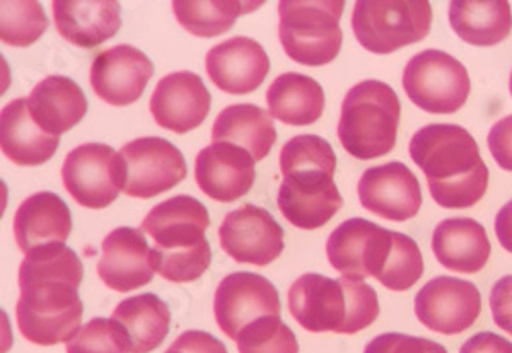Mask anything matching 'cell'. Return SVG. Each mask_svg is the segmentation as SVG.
Instances as JSON below:
<instances>
[{
    "label": "cell",
    "mask_w": 512,
    "mask_h": 353,
    "mask_svg": "<svg viewBox=\"0 0 512 353\" xmlns=\"http://www.w3.org/2000/svg\"><path fill=\"white\" fill-rule=\"evenodd\" d=\"M212 96L202 77L181 70L164 76L151 96L152 116L159 127L183 135L200 127L209 115Z\"/></svg>",
    "instance_id": "cell-18"
},
{
    "label": "cell",
    "mask_w": 512,
    "mask_h": 353,
    "mask_svg": "<svg viewBox=\"0 0 512 353\" xmlns=\"http://www.w3.org/2000/svg\"><path fill=\"white\" fill-rule=\"evenodd\" d=\"M280 297L267 278L251 272H236L222 278L214 297L217 326L231 340H238L246 326L267 316H280Z\"/></svg>",
    "instance_id": "cell-13"
},
{
    "label": "cell",
    "mask_w": 512,
    "mask_h": 353,
    "mask_svg": "<svg viewBox=\"0 0 512 353\" xmlns=\"http://www.w3.org/2000/svg\"><path fill=\"white\" fill-rule=\"evenodd\" d=\"M236 342L239 353H299L296 335L280 316H267L246 326Z\"/></svg>",
    "instance_id": "cell-33"
},
{
    "label": "cell",
    "mask_w": 512,
    "mask_h": 353,
    "mask_svg": "<svg viewBox=\"0 0 512 353\" xmlns=\"http://www.w3.org/2000/svg\"><path fill=\"white\" fill-rule=\"evenodd\" d=\"M410 157L425 174L431 197L444 209H468L489 188V168L477 140L466 128L432 123L420 128L408 144Z\"/></svg>",
    "instance_id": "cell-3"
},
{
    "label": "cell",
    "mask_w": 512,
    "mask_h": 353,
    "mask_svg": "<svg viewBox=\"0 0 512 353\" xmlns=\"http://www.w3.org/2000/svg\"><path fill=\"white\" fill-rule=\"evenodd\" d=\"M262 2H238V0H212V2H173L176 21L188 33L200 38H214L233 28L236 19L253 12Z\"/></svg>",
    "instance_id": "cell-31"
},
{
    "label": "cell",
    "mask_w": 512,
    "mask_h": 353,
    "mask_svg": "<svg viewBox=\"0 0 512 353\" xmlns=\"http://www.w3.org/2000/svg\"><path fill=\"white\" fill-rule=\"evenodd\" d=\"M460 353H512V343L504 336L483 331L468 338L463 343Z\"/></svg>",
    "instance_id": "cell-39"
},
{
    "label": "cell",
    "mask_w": 512,
    "mask_h": 353,
    "mask_svg": "<svg viewBox=\"0 0 512 353\" xmlns=\"http://www.w3.org/2000/svg\"><path fill=\"white\" fill-rule=\"evenodd\" d=\"M326 256L342 277H373L393 292L412 289L424 275V258L414 239L362 217L345 220L330 234Z\"/></svg>",
    "instance_id": "cell-2"
},
{
    "label": "cell",
    "mask_w": 512,
    "mask_h": 353,
    "mask_svg": "<svg viewBox=\"0 0 512 353\" xmlns=\"http://www.w3.org/2000/svg\"><path fill=\"white\" fill-rule=\"evenodd\" d=\"M125 163L123 193L132 198L158 197L187 178L185 156L161 137H142L123 145Z\"/></svg>",
    "instance_id": "cell-12"
},
{
    "label": "cell",
    "mask_w": 512,
    "mask_h": 353,
    "mask_svg": "<svg viewBox=\"0 0 512 353\" xmlns=\"http://www.w3.org/2000/svg\"><path fill=\"white\" fill-rule=\"evenodd\" d=\"M154 76L146 53L130 45H117L99 52L89 70V81L98 98L111 106L139 101Z\"/></svg>",
    "instance_id": "cell-17"
},
{
    "label": "cell",
    "mask_w": 512,
    "mask_h": 353,
    "mask_svg": "<svg viewBox=\"0 0 512 353\" xmlns=\"http://www.w3.org/2000/svg\"><path fill=\"white\" fill-rule=\"evenodd\" d=\"M255 159L238 145L214 142L198 152L195 180L207 197L221 203L236 202L255 183Z\"/></svg>",
    "instance_id": "cell-19"
},
{
    "label": "cell",
    "mask_w": 512,
    "mask_h": 353,
    "mask_svg": "<svg viewBox=\"0 0 512 353\" xmlns=\"http://www.w3.org/2000/svg\"><path fill=\"white\" fill-rule=\"evenodd\" d=\"M221 248L238 263L267 267L286 248L284 229L274 215L253 203L229 212L219 227Z\"/></svg>",
    "instance_id": "cell-14"
},
{
    "label": "cell",
    "mask_w": 512,
    "mask_h": 353,
    "mask_svg": "<svg viewBox=\"0 0 512 353\" xmlns=\"http://www.w3.org/2000/svg\"><path fill=\"white\" fill-rule=\"evenodd\" d=\"M205 69L221 91L241 96L262 86L270 72V58L258 41L234 36L210 48Z\"/></svg>",
    "instance_id": "cell-21"
},
{
    "label": "cell",
    "mask_w": 512,
    "mask_h": 353,
    "mask_svg": "<svg viewBox=\"0 0 512 353\" xmlns=\"http://www.w3.org/2000/svg\"><path fill=\"white\" fill-rule=\"evenodd\" d=\"M65 348L67 353H130L125 328L106 318L91 319Z\"/></svg>",
    "instance_id": "cell-34"
},
{
    "label": "cell",
    "mask_w": 512,
    "mask_h": 353,
    "mask_svg": "<svg viewBox=\"0 0 512 353\" xmlns=\"http://www.w3.org/2000/svg\"><path fill=\"white\" fill-rule=\"evenodd\" d=\"M55 28L64 40L79 48H94L117 35L122 7L111 0L53 2Z\"/></svg>",
    "instance_id": "cell-24"
},
{
    "label": "cell",
    "mask_w": 512,
    "mask_h": 353,
    "mask_svg": "<svg viewBox=\"0 0 512 353\" xmlns=\"http://www.w3.org/2000/svg\"><path fill=\"white\" fill-rule=\"evenodd\" d=\"M364 353H448V350L424 336L383 333L367 343Z\"/></svg>",
    "instance_id": "cell-35"
},
{
    "label": "cell",
    "mask_w": 512,
    "mask_h": 353,
    "mask_svg": "<svg viewBox=\"0 0 512 353\" xmlns=\"http://www.w3.org/2000/svg\"><path fill=\"white\" fill-rule=\"evenodd\" d=\"M432 7L427 0H361L352 12V31L367 52L390 55L429 35Z\"/></svg>",
    "instance_id": "cell-9"
},
{
    "label": "cell",
    "mask_w": 512,
    "mask_h": 353,
    "mask_svg": "<svg viewBox=\"0 0 512 353\" xmlns=\"http://www.w3.org/2000/svg\"><path fill=\"white\" fill-rule=\"evenodd\" d=\"M164 353H229L226 345L205 331H185Z\"/></svg>",
    "instance_id": "cell-38"
},
{
    "label": "cell",
    "mask_w": 512,
    "mask_h": 353,
    "mask_svg": "<svg viewBox=\"0 0 512 353\" xmlns=\"http://www.w3.org/2000/svg\"><path fill=\"white\" fill-rule=\"evenodd\" d=\"M98 277L111 290L130 292L151 284L154 277L152 248L142 229L118 227L103 241Z\"/></svg>",
    "instance_id": "cell-20"
},
{
    "label": "cell",
    "mask_w": 512,
    "mask_h": 353,
    "mask_svg": "<svg viewBox=\"0 0 512 353\" xmlns=\"http://www.w3.org/2000/svg\"><path fill=\"white\" fill-rule=\"evenodd\" d=\"M280 212L287 222L304 231L326 226L344 207L333 176L337 157L332 145L320 135H296L280 151Z\"/></svg>",
    "instance_id": "cell-4"
},
{
    "label": "cell",
    "mask_w": 512,
    "mask_h": 353,
    "mask_svg": "<svg viewBox=\"0 0 512 353\" xmlns=\"http://www.w3.org/2000/svg\"><path fill=\"white\" fill-rule=\"evenodd\" d=\"M495 236L502 248L512 253V200L507 202L495 217Z\"/></svg>",
    "instance_id": "cell-40"
},
{
    "label": "cell",
    "mask_w": 512,
    "mask_h": 353,
    "mask_svg": "<svg viewBox=\"0 0 512 353\" xmlns=\"http://www.w3.org/2000/svg\"><path fill=\"white\" fill-rule=\"evenodd\" d=\"M344 0H282L279 38L287 57L306 65L330 64L342 48Z\"/></svg>",
    "instance_id": "cell-8"
},
{
    "label": "cell",
    "mask_w": 512,
    "mask_h": 353,
    "mask_svg": "<svg viewBox=\"0 0 512 353\" xmlns=\"http://www.w3.org/2000/svg\"><path fill=\"white\" fill-rule=\"evenodd\" d=\"M270 115L294 127L313 125L325 111V91L313 77L286 72L267 89Z\"/></svg>",
    "instance_id": "cell-28"
},
{
    "label": "cell",
    "mask_w": 512,
    "mask_h": 353,
    "mask_svg": "<svg viewBox=\"0 0 512 353\" xmlns=\"http://www.w3.org/2000/svg\"><path fill=\"white\" fill-rule=\"evenodd\" d=\"M60 137L48 134L33 120L28 98H18L0 113V147L18 166H41L59 149Z\"/></svg>",
    "instance_id": "cell-23"
},
{
    "label": "cell",
    "mask_w": 512,
    "mask_h": 353,
    "mask_svg": "<svg viewBox=\"0 0 512 353\" xmlns=\"http://www.w3.org/2000/svg\"><path fill=\"white\" fill-rule=\"evenodd\" d=\"M490 154L504 171L512 173V115L495 122L487 137Z\"/></svg>",
    "instance_id": "cell-37"
},
{
    "label": "cell",
    "mask_w": 512,
    "mask_h": 353,
    "mask_svg": "<svg viewBox=\"0 0 512 353\" xmlns=\"http://www.w3.org/2000/svg\"><path fill=\"white\" fill-rule=\"evenodd\" d=\"M449 24L461 40L473 47H494L511 35L512 12L509 2H451Z\"/></svg>",
    "instance_id": "cell-29"
},
{
    "label": "cell",
    "mask_w": 512,
    "mask_h": 353,
    "mask_svg": "<svg viewBox=\"0 0 512 353\" xmlns=\"http://www.w3.org/2000/svg\"><path fill=\"white\" fill-rule=\"evenodd\" d=\"M0 12V38L9 47H30L47 31L40 2H2Z\"/></svg>",
    "instance_id": "cell-32"
},
{
    "label": "cell",
    "mask_w": 512,
    "mask_h": 353,
    "mask_svg": "<svg viewBox=\"0 0 512 353\" xmlns=\"http://www.w3.org/2000/svg\"><path fill=\"white\" fill-rule=\"evenodd\" d=\"M84 265L65 244L47 246L26 255L19 267L16 306L19 331L28 342L52 347L69 343L82 328L79 285Z\"/></svg>",
    "instance_id": "cell-1"
},
{
    "label": "cell",
    "mask_w": 512,
    "mask_h": 353,
    "mask_svg": "<svg viewBox=\"0 0 512 353\" xmlns=\"http://www.w3.org/2000/svg\"><path fill=\"white\" fill-rule=\"evenodd\" d=\"M212 140L238 145L250 152L256 163L270 154L277 140L272 115L260 106L243 103L231 105L217 115Z\"/></svg>",
    "instance_id": "cell-27"
},
{
    "label": "cell",
    "mask_w": 512,
    "mask_h": 353,
    "mask_svg": "<svg viewBox=\"0 0 512 353\" xmlns=\"http://www.w3.org/2000/svg\"><path fill=\"white\" fill-rule=\"evenodd\" d=\"M65 190L81 207L105 209L125 188V163L106 144H82L67 154L62 166Z\"/></svg>",
    "instance_id": "cell-11"
},
{
    "label": "cell",
    "mask_w": 512,
    "mask_h": 353,
    "mask_svg": "<svg viewBox=\"0 0 512 353\" xmlns=\"http://www.w3.org/2000/svg\"><path fill=\"white\" fill-rule=\"evenodd\" d=\"M480 313V290L461 278H432L415 296L417 319L425 328L441 335H460L475 325Z\"/></svg>",
    "instance_id": "cell-15"
},
{
    "label": "cell",
    "mask_w": 512,
    "mask_h": 353,
    "mask_svg": "<svg viewBox=\"0 0 512 353\" xmlns=\"http://www.w3.org/2000/svg\"><path fill=\"white\" fill-rule=\"evenodd\" d=\"M289 311L311 333L355 335L378 319V294L364 280L306 273L289 289Z\"/></svg>",
    "instance_id": "cell-6"
},
{
    "label": "cell",
    "mask_w": 512,
    "mask_h": 353,
    "mask_svg": "<svg viewBox=\"0 0 512 353\" xmlns=\"http://www.w3.org/2000/svg\"><path fill=\"white\" fill-rule=\"evenodd\" d=\"M432 253L446 270L478 273L489 261L492 246L485 227L470 217H451L432 232Z\"/></svg>",
    "instance_id": "cell-25"
},
{
    "label": "cell",
    "mask_w": 512,
    "mask_h": 353,
    "mask_svg": "<svg viewBox=\"0 0 512 353\" xmlns=\"http://www.w3.org/2000/svg\"><path fill=\"white\" fill-rule=\"evenodd\" d=\"M402 105L386 82H359L345 94L338 120V140L350 156L373 161L390 154L396 145Z\"/></svg>",
    "instance_id": "cell-7"
},
{
    "label": "cell",
    "mask_w": 512,
    "mask_h": 353,
    "mask_svg": "<svg viewBox=\"0 0 512 353\" xmlns=\"http://www.w3.org/2000/svg\"><path fill=\"white\" fill-rule=\"evenodd\" d=\"M490 311L495 325L512 335V275L495 282L490 292Z\"/></svg>",
    "instance_id": "cell-36"
},
{
    "label": "cell",
    "mask_w": 512,
    "mask_h": 353,
    "mask_svg": "<svg viewBox=\"0 0 512 353\" xmlns=\"http://www.w3.org/2000/svg\"><path fill=\"white\" fill-rule=\"evenodd\" d=\"M357 195L364 209L393 222L414 219L422 207L419 180L400 161L366 169L357 185Z\"/></svg>",
    "instance_id": "cell-16"
},
{
    "label": "cell",
    "mask_w": 512,
    "mask_h": 353,
    "mask_svg": "<svg viewBox=\"0 0 512 353\" xmlns=\"http://www.w3.org/2000/svg\"><path fill=\"white\" fill-rule=\"evenodd\" d=\"M209 226V212L197 198L178 195L152 207L140 229L154 241V270L175 284L202 277L212 261L205 238Z\"/></svg>",
    "instance_id": "cell-5"
},
{
    "label": "cell",
    "mask_w": 512,
    "mask_h": 353,
    "mask_svg": "<svg viewBox=\"0 0 512 353\" xmlns=\"http://www.w3.org/2000/svg\"><path fill=\"white\" fill-rule=\"evenodd\" d=\"M509 91H511V96H512V72H511V77H509Z\"/></svg>",
    "instance_id": "cell-41"
},
{
    "label": "cell",
    "mask_w": 512,
    "mask_h": 353,
    "mask_svg": "<svg viewBox=\"0 0 512 353\" xmlns=\"http://www.w3.org/2000/svg\"><path fill=\"white\" fill-rule=\"evenodd\" d=\"M111 319L127 331L130 353H151L168 336L171 311L156 294H140L120 302Z\"/></svg>",
    "instance_id": "cell-30"
},
{
    "label": "cell",
    "mask_w": 512,
    "mask_h": 353,
    "mask_svg": "<svg viewBox=\"0 0 512 353\" xmlns=\"http://www.w3.org/2000/svg\"><path fill=\"white\" fill-rule=\"evenodd\" d=\"M30 113L48 134L69 132L88 113V99L70 77L50 76L36 84L28 98Z\"/></svg>",
    "instance_id": "cell-26"
},
{
    "label": "cell",
    "mask_w": 512,
    "mask_h": 353,
    "mask_svg": "<svg viewBox=\"0 0 512 353\" xmlns=\"http://www.w3.org/2000/svg\"><path fill=\"white\" fill-rule=\"evenodd\" d=\"M402 84L408 99L432 115L456 113L472 93L465 65L449 53L432 48L408 60Z\"/></svg>",
    "instance_id": "cell-10"
},
{
    "label": "cell",
    "mask_w": 512,
    "mask_h": 353,
    "mask_svg": "<svg viewBox=\"0 0 512 353\" xmlns=\"http://www.w3.org/2000/svg\"><path fill=\"white\" fill-rule=\"evenodd\" d=\"M14 238L24 255L47 246L65 244L72 232L69 205L52 191L26 198L14 215Z\"/></svg>",
    "instance_id": "cell-22"
}]
</instances>
